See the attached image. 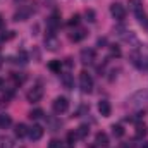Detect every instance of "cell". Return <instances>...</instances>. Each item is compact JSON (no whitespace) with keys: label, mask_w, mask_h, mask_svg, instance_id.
Instances as JSON below:
<instances>
[{"label":"cell","mask_w":148,"mask_h":148,"mask_svg":"<svg viewBox=\"0 0 148 148\" xmlns=\"http://www.w3.org/2000/svg\"><path fill=\"white\" fill-rule=\"evenodd\" d=\"M10 124H12V117L9 114H0V127L2 129H7Z\"/></svg>","instance_id":"13"},{"label":"cell","mask_w":148,"mask_h":148,"mask_svg":"<svg viewBox=\"0 0 148 148\" xmlns=\"http://www.w3.org/2000/svg\"><path fill=\"white\" fill-rule=\"evenodd\" d=\"M3 88H5V81L0 77V90H3Z\"/></svg>","instance_id":"32"},{"label":"cell","mask_w":148,"mask_h":148,"mask_svg":"<svg viewBox=\"0 0 148 148\" xmlns=\"http://www.w3.org/2000/svg\"><path fill=\"white\" fill-rule=\"evenodd\" d=\"M2 66H3V60H2V57H0V67H2Z\"/></svg>","instance_id":"35"},{"label":"cell","mask_w":148,"mask_h":148,"mask_svg":"<svg viewBox=\"0 0 148 148\" xmlns=\"http://www.w3.org/2000/svg\"><path fill=\"white\" fill-rule=\"evenodd\" d=\"M76 140H77V136H76V131H74V133H69V134H67V141H69V145H73L74 141H76Z\"/></svg>","instance_id":"28"},{"label":"cell","mask_w":148,"mask_h":148,"mask_svg":"<svg viewBox=\"0 0 148 148\" xmlns=\"http://www.w3.org/2000/svg\"><path fill=\"white\" fill-rule=\"evenodd\" d=\"M62 148H73V147H71V145H67V147H62Z\"/></svg>","instance_id":"36"},{"label":"cell","mask_w":148,"mask_h":148,"mask_svg":"<svg viewBox=\"0 0 148 148\" xmlns=\"http://www.w3.org/2000/svg\"><path fill=\"white\" fill-rule=\"evenodd\" d=\"M95 143H97V147H109V136H107V133H97V136H95Z\"/></svg>","instance_id":"9"},{"label":"cell","mask_w":148,"mask_h":148,"mask_svg":"<svg viewBox=\"0 0 148 148\" xmlns=\"http://www.w3.org/2000/svg\"><path fill=\"white\" fill-rule=\"evenodd\" d=\"M122 148H133V145H127V143H124V145H122Z\"/></svg>","instance_id":"34"},{"label":"cell","mask_w":148,"mask_h":148,"mask_svg":"<svg viewBox=\"0 0 148 148\" xmlns=\"http://www.w3.org/2000/svg\"><path fill=\"white\" fill-rule=\"evenodd\" d=\"M45 47H47V50H50V52H55L59 47H60V41H59V38L53 36V35H48V36L45 38Z\"/></svg>","instance_id":"6"},{"label":"cell","mask_w":148,"mask_h":148,"mask_svg":"<svg viewBox=\"0 0 148 148\" xmlns=\"http://www.w3.org/2000/svg\"><path fill=\"white\" fill-rule=\"evenodd\" d=\"M110 14L114 16V19L122 21V19L126 17V7L121 5V3H112L110 5Z\"/></svg>","instance_id":"4"},{"label":"cell","mask_w":148,"mask_h":148,"mask_svg":"<svg viewBox=\"0 0 148 148\" xmlns=\"http://www.w3.org/2000/svg\"><path fill=\"white\" fill-rule=\"evenodd\" d=\"M48 69H50V71H53V73H59V74H60V69H62L60 60H52V62L48 64Z\"/></svg>","instance_id":"21"},{"label":"cell","mask_w":148,"mask_h":148,"mask_svg":"<svg viewBox=\"0 0 148 148\" xmlns=\"http://www.w3.org/2000/svg\"><path fill=\"white\" fill-rule=\"evenodd\" d=\"M86 35H88V33H86V29H83V28H76L73 33L69 35V38H71L73 41H81L83 38H86Z\"/></svg>","instance_id":"10"},{"label":"cell","mask_w":148,"mask_h":148,"mask_svg":"<svg viewBox=\"0 0 148 148\" xmlns=\"http://www.w3.org/2000/svg\"><path fill=\"white\" fill-rule=\"evenodd\" d=\"M129 7H131V10H133L134 14L143 12V7H141V2H140V0H131V2H129Z\"/></svg>","instance_id":"17"},{"label":"cell","mask_w":148,"mask_h":148,"mask_svg":"<svg viewBox=\"0 0 148 148\" xmlns=\"http://www.w3.org/2000/svg\"><path fill=\"white\" fill-rule=\"evenodd\" d=\"M47 24H48V28H50V29H55V28L60 24V16H59V12H53V14L48 17Z\"/></svg>","instance_id":"11"},{"label":"cell","mask_w":148,"mask_h":148,"mask_svg":"<svg viewBox=\"0 0 148 148\" xmlns=\"http://www.w3.org/2000/svg\"><path fill=\"white\" fill-rule=\"evenodd\" d=\"M12 79L16 81V84H23L26 81V76L24 74H17V73H12Z\"/></svg>","instance_id":"24"},{"label":"cell","mask_w":148,"mask_h":148,"mask_svg":"<svg viewBox=\"0 0 148 148\" xmlns=\"http://www.w3.org/2000/svg\"><path fill=\"white\" fill-rule=\"evenodd\" d=\"M17 62H21V64H26V62H28V53H26L24 50H21V52L17 53Z\"/></svg>","instance_id":"25"},{"label":"cell","mask_w":148,"mask_h":148,"mask_svg":"<svg viewBox=\"0 0 148 148\" xmlns=\"http://www.w3.org/2000/svg\"><path fill=\"white\" fill-rule=\"evenodd\" d=\"M0 148H14V141L9 136H0Z\"/></svg>","instance_id":"15"},{"label":"cell","mask_w":148,"mask_h":148,"mask_svg":"<svg viewBox=\"0 0 148 148\" xmlns=\"http://www.w3.org/2000/svg\"><path fill=\"white\" fill-rule=\"evenodd\" d=\"M105 43H107V40H105V38H100V40H98V45H100V47H102V45H105Z\"/></svg>","instance_id":"31"},{"label":"cell","mask_w":148,"mask_h":148,"mask_svg":"<svg viewBox=\"0 0 148 148\" xmlns=\"http://www.w3.org/2000/svg\"><path fill=\"white\" fill-rule=\"evenodd\" d=\"M41 97H43V88H41V86H33V88L26 93V98H28V102H31V103L40 102Z\"/></svg>","instance_id":"3"},{"label":"cell","mask_w":148,"mask_h":148,"mask_svg":"<svg viewBox=\"0 0 148 148\" xmlns=\"http://www.w3.org/2000/svg\"><path fill=\"white\" fill-rule=\"evenodd\" d=\"M28 126L26 124H23V122H19V124H16V129H14V134L17 136V138H24L26 134H28Z\"/></svg>","instance_id":"12"},{"label":"cell","mask_w":148,"mask_h":148,"mask_svg":"<svg viewBox=\"0 0 148 148\" xmlns=\"http://www.w3.org/2000/svg\"><path fill=\"white\" fill-rule=\"evenodd\" d=\"M64 145H62V141L60 140H52L50 143H48V148H62Z\"/></svg>","instance_id":"27"},{"label":"cell","mask_w":148,"mask_h":148,"mask_svg":"<svg viewBox=\"0 0 148 148\" xmlns=\"http://www.w3.org/2000/svg\"><path fill=\"white\" fill-rule=\"evenodd\" d=\"M28 136L33 140V141H38L41 136H43V127L41 126H31L28 129Z\"/></svg>","instance_id":"7"},{"label":"cell","mask_w":148,"mask_h":148,"mask_svg":"<svg viewBox=\"0 0 148 148\" xmlns=\"http://www.w3.org/2000/svg\"><path fill=\"white\" fill-rule=\"evenodd\" d=\"M62 83H64V86L66 88H73L74 86V79H73V76L71 74H62Z\"/></svg>","instance_id":"20"},{"label":"cell","mask_w":148,"mask_h":148,"mask_svg":"<svg viewBox=\"0 0 148 148\" xmlns=\"http://www.w3.org/2000/svg\"><path fill=\"white\" fill-rule=\"evenodd\" d=\"M141 148H148V145H145V147H141Z\"/></svg>","instance_id":"37"},{"label":"cell","mask_w":148,"mask_h":148,"mask_svg":"<svg viewBox=\"0 0 148 148\" xmlns=\"http://www.w3.org/2000/svg\"><path fill=\"white\" fill-rule=\"evenodd\" d=\"M79 59H81V62L84 66L86 64H93V60H95V50L93 48H83L81 53H79Z\"/></svg>","instance_id":"5"},{"label":"cell","mask_w":148,"mask_h":148,"mask_svg":"<svg viewBox=\"0 0 148 148\" xmlns=\"http://www.w3.org/2000/svg\"><path fill=\"white\" fill-rule=\"evenodd\" d=\"M3 23H5V21H3V17L0 16V28H3Z\"/></svg>","instance_id":"33"},{"label":"cell","mask_w":148,"mask_h":148,"mask_svg":"<svg viewBox=\"0 0 148 148\" xmlns=\"http://www.w3.org/2000/svg\"><path fill=\"white\" fill-rule=\"evenodd\" d=\"M79 88H81L83 93H91L93 91V79L86 71H83L79 74Z\"/></svg>","instance_id":"1"},{"label":"cell","mask_w":148,"mask_h":148,"mask_svg":"<svg viewBox=\"0 0 148 148\" xmlns=\"http://www.w3.org/2000/svg\"><path fill=\"white\" fill-rule=\"evenodd\" d=\"M112 134H114L115 138H122V136H124V127H122L121 124H114V126H112Z\"/></svg>","instance_id":"18"},{"label":"cell","mask_w":148,"mask_h":148,"mask_svg":"<svg viewBox=\"0 0 148 148\" xmlns=\"http://www.w3.org/2000/svg\"><path fill=\"white\" fill-rule=\"evenodd\" d=\"M147 126H145V124H141V122H140V124H136V138H145V136H147Z\"/></svg>","instance_id":"19"},{"label":"cell","mask_w":148,"mask_h":148,"mask_svg":"<svg viewBox=\"0 0 148 148\" xmlns=\"http://www.w3.org/2000/svg\"><path fill=\"white\" fill-rule=\"evenodd\" d=\"M121 55H122L121 48H119L117 45H110V57H115V59H119Z\"/></svg>","instance_id":"23"},{"label":"cell","mask_w":148,"mask_h":148,"mask_svg":"<svg viewBox=\"0 0 148 148\" xmlns=\"http://www.w3.org/2000/svg\"><path fill=\"white\" fill-rule=\"evenodd\" d=\"M88 134H90V127H88V126H84V124H83V126H79V127L76 129V136H77V140H83V138H86Z\"/></svg>","instance_id":"14"},{"label":"cell","mask_w":148,"mask_h":148,"mask_svg":"<svg viewBox=\"0 0 148 148\" xmlns=\"http://www.w3.org/2000/svg\"><path fill=\"white\" fill-rule=\"evenodd\" d=\"M84 16H86V19H88L90 23H95V17H97V16H95V10H91V9H88Z\"/></svg>","instance_id":"26"},{"label":"cell","mask_w":148,"mask_h":148,"mask_svg":"<svg viewBox=\"0 0 148 148\" xmlns=\"http://www.w3.org/2000/svg\"><path fill=\"white\" fill-rule=\"evenodd\" d=\"M98 112H100L103 117H109L110 112H112L110 102H107V100H100V102H98Z\"/></svg>","instance_id":"8"},{"label":"cell","mask_w":148,"mask_h":148,"mask_svg":"<svg viewBox=\"0 0 148 148\" xmlns=\"http://www.w3.org/2000/svg\"><path fill=\"white\" fill-rule=\"evenodd\" d=\"M52 109L55 114H64V112L69 110V100L66 97H57L52 103Z\"/></svg>","instance_id":"2"},{"label":"cell","mask_w":148,"mask_h":148,"mask_svg":"<svg viewBox=\"0 0 148 148\" xmlns=\"http://www.w3.org/2000/svg\"><path fill=\"white\" fill-rule=\"evenodd\" d=\"M41 117H43V110L41 109H35V110L29 112V119H33V121H38Z\"/></svg>","instance_id":"22"},{"label":"cell","mask_w":148,"mask_h":148,"mask_svg":"<svg viewBox=\"0 0 148 148\" xmlns=\"http://www.w3.org/2000/svg\"><path fill=\"white\" fill-rule=\"evenodd\" d=\"M29 14H31V10H29V9H21V10L14 16V19H16V21H24V19H28V16H29Z\"/></svg>","instance_id":"16"},{"label":"cell","mask_w":148,"mask_h":148,"mask_svg":"<svg viewBox=\"0 0 148 148\" xmlns=\"http://www.w3.org/2000/svg\"><path fill=\"white\" fill-rule=\"evenodd\" d=\"M12 36H14V35H12V31H9V35H3L2 38H3V40H10Z\"/></svg>","instance_id":"30"},{"label":"cell","mask_w":148,"mask_h":148,"mask_svg":"<svg viewBox=\"0 0 148 148\" xmlns=\"http://www.w3.org/2000/svg\"><path fill=\"white\" fill-rule=\"evenodd\" d=\"M77 23H79V16L74 14L73 17H71V21H69V24H77Z\"/></svg>","instance_id":"29"}]
</instances>
